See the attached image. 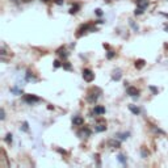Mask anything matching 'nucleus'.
<instances>
[{"label":"nucleus","instance_id":"a878e982","mask_svg":"<svg viewBox=\"0 0 168 168\" xmlns=\"http://www.w3.org/2000/svg\"><path fill=\"white\" fill-rule=\"evenodd\" d=\"M54 1L58 4V5H62V4H63V0H54Z\"/></svg>","mask_w":168,"mask_h":168},{"label":"nucleus","instance_id":"f257e3e1","mask_svg":"<svg viewBox=\"0 0 168 168\" xmlns=\"http://www.w3.org/2000/svg\"><path fill=\"white\" fill-rule=\"evenodd\" d=\"M83 77H84V80H86V82H92V80L95 79V74L91 71V70L86 69L84 71H83Z\"/></svg>","mask_w":168,"mask_h":168},{"label":"nucleus","instance_id":"bb28decb","mask_svg":"<svg viewBox=\"0 0 168 168\" xmlns=\"http://www.w3.org/2000/svg\"><path fill=\"white\" fill-rule=\"evenodd\" d=\"M59 66H60V62H59V60H55V62H54V67H59Z\"/></svg>","mask_w":168,"mask_h":168},{"label":"nucleus","instance_id":"20e7f679","mask_svg":"<svg viewBox=\"0 0 168 168\" xmlns=\"http://www.w3.org/2000/svg\"><path fill=\"white\" fill-rule=\"evenodd\" d=\"M72 122H74V125H77V126H80V125H83V118L82 117H79V116H76V117H74L72 118Z\"/></svg>","mask_w":168,"mask_h":168},{"label":"nucleus","instance_id":"c756f323","mask_svg":"<svg viewBox=\"0 0 168 168\" xmlns=\"http://www.w3.org/2000/svg\"><path fill=\"white\" fill-rule=\"evenodd\" d=\"M43 1H49V0H43Z\"/></svg>","mask_w":168,"mask_h":168},{"label":"nucleus","instance_id":"6ab92c4d","mask_svg":"<svg viewBox=\"0 0 168 168\" xmlns=\"http://www.w3.org/2000/svg\"><path fill=\"white\" fill-rule=\"evenodd\" d=\"M12 134H7V137H5V142H8V143H11L12 142Z\"/></svg>","mask_w":168,"mask_h":168},{"label":"nucleus","instance_id":"2eb2a0df","mask_svg":"<svg viewBox=\"0 0 168 168\" xmlns=\"http://www.w3.org/2000/svg\"><path fill=\"white\" fill-rule=\"evenodd\" d=\"M97 97H99L97 95H92V96H89V97H88V100L91 101V103H95V101L97 100Z\"/></svg>","mask_w":168,"mask_h":168},{"label":"nucleus","instance_id":"f8f14e48","mask_svg":"<svg viewBox=\"0 0 168 168\" xmlns=\"http://www.w3.org/2000/svg\"><path fill=\"white\" fill-rule=\"evenodd\" d=\"M109 145H110L112 147H118V146H120V142H117V141L112 139V141H109Z\"/></svg>","mask_w":168,"mask_h":168},{"label":"nucleus","instance_id":"a211bd4d","mask_svg":"<svg viewBox=\"0 0 168 168\" xmlns=\"http://www.w3.org/2000/svg\"><path fill=\"white\" fill-rule=\"evenodd\" d=\"M114 55H116V53H114V51H108V54H106V58H108V59H112Z\"/></svg>","mask_w":168,"mask_h":168},{"label":"nucleus","instance_id":"dca6fc26","mask_svg":"<svg viewBox=\"0 0 168 168\" xmlns=\"http://www.w3.org/2000/svg\"><path fill=\"white\" fill-rule=\"evenodd\" d=\"M77 9H79V5H75V7H72V8L70 9V13H71V14L76 13V12H77Z\"/></svg>","mask_w":168,"mask_h":168},{"label":"nucleus","instance_id":"393cba45","mask_svg":"<svg viewBox=\"0 0 168 168\" xmlns=\"http://www.w3.org/2000/svg\"><path fill=\"white\" fill-rule=\"evenodd\" d=\"M63 67H64L66 70H70V69H71V66H70L69 63H66V64H63Z\"/></svg>","mask_w":168,"mask_h":168},{"label":"nucleus","instance_id":"f3484780","mask_svg":"<svg viewBox=\"0 0 168 168\" xmlns=\"http://www.w3.org/2000/svg\"><path fill=\"white\" fill-rule=\"evenodd\" d=\"M148 89H150V91L152 92L154 95H156V93H158V88H155L154 86H150V87H148Z\"/></svg>","mask_w":168,"mask_h":168},{"label":"nucleus","instance_id":"423d86ee","mask_svg":"<svg viewBox=\"0 0 168 168\" xmlns=\"http://www.w3.org/2000/svg\"><path fill=\"white\" fill-rule=\"evenodd\" d=\"M116 137L118 138V139H120V141H125V139H128V138H129V133H122V134H117Z\"/></svg>","mask_w":168,"mask_h":168},{"label":"nucleus","instance_id":"1a4fd4ad","mask_svg":"<svg viewBox=\"0 0 168 168\" xmlns=\"http://www.w3.org/2000/svg\"><path fill=\"white\" fill-rule=\"evenodd\" d=\"M129 109H130V112H131V113H133V114H135V116H137V114H139V109H138V108H135V106H133V105H130V106H129Z\"/></svg>","mask_w":168,"mask_h":168},{"label":"nucleus","instance_id":"412c9836","mask_svg":"<svg viewBox=\"0 0 168 168\" xmlns=\"http://www.w3.org/2000/svg\"><path fill=\"white\" fill-rule=\"evenodd\" d=\"M141 155H142V158H147L148 152H147L146 150H143V148H142V151H141Z\"/></svg>","mask_w":168,"mask_h":168},{"label":"nucleus","instance_id":"0eeeda50","mask_svg":"<svg viewBox=\"0 0 168 168\" xmlns=\"http://www.w3.org/2000/svg\"><path fill=\"white\" fill-rule=\"evenodd\" d=\"M105 130H106L105 125H97L96 128H95V131H97V133H101V131H105Z\"/></svg>","mask_w":168,"mask_h":168},{"label":"nucleus","instance_id":"9b49d317","mask_svg":"<svg viewBox=\"0 0 168 168\" xmlns=\"http://www.w3.org/2000/svg\"><path fill=\"white\" fill-rule=\"evenodd\" d=\"M143 66H145V60L139 59V60H137V62H135V67H137V69H142Z\"/></svg>","mask_w":168,"mask_h":168},{"label":"nucleus","instance_id":"ddd939ff","mask_svg":"<svg viewBox=\"0 0 168 168\" xmlns=\"http://www.w3.org/2000/svg\"><path fill=\"white\" fill-rule=\"evenodd\" d=\"M129 24H130V26L133 28V30H134V32H138V26L135 25V24H134V21H133V20H129Z\"/></svg>","mask_w":168,"mask_h":168},{"label":"nucleus","instance_id":"7ed1b4c3","mask_svg":"<svg viewBox=\"0 0 168 168\" xmlns=\"http://www.w3.org/2000/svg\"><path fill=\"white\" fill-rule=\"evenodd\" d=\"M128 95H130L131 97H137L138 96L137 88H134V87H128Z\"/></svg>","mask_w":168,"mask_h":168},{"label":"nucleus","instance_id":"aec40b11","mask_svg":"<svg viewBox=\"0 0 168 168\" xmlns=\"http://www.w3.org/2000/svg\"><path fill=\"white\" fill-rule=\"evenodd\" d=\"M26 74H28V75H26V79H28V80H36L34 79V76H33V75H32V72H26Z\"/></svg>","mask_w":168,"mask_h":168},{"label":"nucleus","instance_id":"6e6552de","mask_svg":"<svg viewBox=\"0 0 168 168\" xmlns=\"http://www.w3.org/2000/svg\"><path fill=\"white\" fill-rule=\"evenodd\" d=\"M117 159H118V162H120V163H122L123 165H126V158H125V155H122V154H118V156H117Z\"/></svg>","mask_w":168,"mask_h":168},{"label":"nucleus","instance_id":"f03ea898","mask_svg":"<svg viewBox=\"0 0 168 168\" xmlns=\"http://www.w3.org/2000/svg\"><path fill=\"white\" fill-rule=\"evenodd\" d=\"M24 100H25L26 103H29V104H33V103H38L41 99H40V97L33 96V95H26V96L24 97Z\"/></svg>","mask_w":168,"mask_h":168},{"label":"nucleus","instance_id":"4468645a","mask_svg":"<svg viewBox=\"0 0 168 168\" xmlns=\"http://www.w3.org/2000/svg\"><path fill=\"white\" fill-rule=\"evenodd\" d=\"M120 79H121V74H120V71L114 72V75H113V80H120Z\"/></svg>","mask_w":168,"mask_h":168},{"label":"nucleus","instance_id":"c85d7f7f","mask_svg":"<svg viewBox=\"0 0 168 168\" xmlns=\"http://www.w3.org/2000/svg\"><path fill=\"white\" fill-rule=\"evenodd\" d=\"M165 30H167V32H168V25H165Z\"/></svg>","mask_w":168,"mask_h":168},{"label":"nucleus","instance_id":"4be33fe9","mask_svg":"<svg viewBox=\"0 0 168 168\" xmlns=\"http://www.w3.org/2000/svg\"><path fill=\"white\" fill-rule=\"evenodd\" d=\"M95 13H96L99 17L100 16H103V11H101V9H95Z\"/></svg>","mask_w":168,"mask_h":168},{"label":"nucleus","instance_id":"cd10ccee","mask_svg":"<svg viewBox=\"0 0 168 168\" xmlns=\"http://www.w3.org/2000/svg\"><path fill=\"white\" fill-rule=\"evenodd\" d=\"M163 16H165V17H168V13H162Z\"/></svg>","mask_w":168,"mask_h":168},{"label":"nucleus","instance_id":"5701e85b","mask_svg":"<svg viewBox=\"0 0 168 168\" xmlns=\"http://www.w3.org/2000/svg\"><path fill=\"white\" fill-rule=\"evenodd\" d=\"M23 130H24V131H28V122H24V125H23Z\"/></svg>","mask_w":168,"mask_h":168},{"label":"nucleus","instance_id":"b1692460","mask_svg":"<svg viewBox=\"0 0 168 168\" xmlns=\"http://www.w3.org/2000/svg\"><path fill=\"white\" fill-rule=\"evenodd\" d=\"M0 118H1V120L5 118V112H4V109H1V116H0Z\"/></svg>","mask_w":168,"mask_h":168},{"label":"nucleus","instance_id":"9d476101","mask_svg":"<svg viewBox=\"0 0 168 168\" xmlns=\"http://www.w3.org/2000/svg\"><path fill=\"white\" fill-rule=\"evenodd\" d=\"M143 12H145V8H141V7H137V9L134 11V14H135V16H139V14H142Z\"/></svg>","mask_w":168,"mask_h":168},{"label":"nucleus","instance_id":"39448f33","mask_svg":"<svg viewBox=\"0 0 168 168\" xmlns=\"http://www.w3.org/2000/svg\"><path fill=\"white\" fill-rule=\"evenodd\" d=\"M95 113L96 114H104L105 113V108H103V106H95Z\"/></svg>","mask_w":168,"mask_h":168}]
</instances>
